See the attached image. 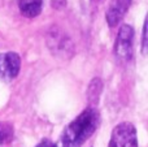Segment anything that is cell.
Instances as JSON below:
<instances>
[{
    "mask_svg": "<svg viewBox=\"0 0 148 147\" xmlns=\"http://www.w3.org/2000/svg\"><path fill=\"white\" fill-rule=\"evenodd\" d=\"M21 59L16 52L0 54V80L5 82L13 81L20 73Z\"/></svg>",
    "mask_w": 148,
    "mask_h": 147,
    "instance_id": "obj_4",
    "label": "cell"
},
{
    "mask_svg": "<svg viewBox=\"0 0 148 147\" xmlns=\"http://www.w3.org/2000/svg\"><path fill=\"white\" fill-rule=\"evenodd\" d=\"M44 0H18V8H20L22 16L27 18H34L40 14L43 9Z\"/></svg>",
    "mask_w": 148,
    "mask_h": 147,
    "instance_id": "obj_6",
    "label": "cell"
},
{
    "mask_svg": "<svg viewBox=\"0 0 148 147\" xmlns=\"http://www.w3.org/2000/svg\"><path fill=\"white\" fill-rule=\"evenodd\" d=\"M100 124V115L96 108L88 107L65 128L61 137L62 147H81L96 132Z\"/></svg>",
    "mask_w": 148,
    "mask_h": 147,
    "instance_id": "obj_1",
    "label": "cell"
},
{
    "mask_svg": "<svg viewBox=\"0 0 148 147\" xmlns=\"http://www.w3.org/2000/svg\"><path fill=\"white\" fill-rule=\"evenodd\" d=\"M36 147H57V146L55 145L53 142H51L49 139H44V141H42Z\"/></svg>",
    "mask_w": 148,
    "mask_h": 147,
    "instance_id": "obj_9",
    "label": "cell"
},
{
    "mask_svg": "<svg viewBox=\"0 0 148 147\" xmlns=\"http://www.w3.org/2000/svg\"><path fill=\"white\" fill-rule=\"evenodd\" d=\"M133 0H110L109 8L107 10V22L110 27H114L122 21L126 12L130 8V4Z\"/></svg>",
    "mask_w": 148,
    "mask_h": 147,
    "instance_id": "obj_5",
    "label": "cell"
},
{
    "mask_svg": "<svg viewBox=\"0 0 148 147\" xmlns=\"http://www.w3.org/2000/svg\"><path fill=\"white\" fill-rule=\"evenodd\" d=\"M14 137V130L10 124L0 122V145L9 143Z\"/></svg>",
    "mask_w": 148,
    "mask_h": 147,
    "instance_id": "obj_7",
    "label": "cell"
},
{
    "mask_svg": "<svg viewBox=\"0 0 148 147\" xmlns=\"http://www.w3.org/2000/svg\"><path fill=\"white\" fill-rule=\"evenodd\" d=\"M142 52L143 55L147 54V21L143 25V36H142Z\"/></svg>",
    "mask_w": 148,
    "mask_h": 147,
    "instance_id": "obj_8",
    "label": "cell"
},
{
    "mask_svg": "<svg viewBox=\"0 0 148 147\" xmlns=\"http://www.w3.org/2000/svg\"><path fill=\"white\" fill-rule=\"evenodd\" d=\"M108 147H139L135 126L131 122H121L114 126Z\"/></svg>",
    "mask_w": 148,
    "mask_h": 147,
    "instance_id": "obj_3",
    "label": "cell"
},
{
    "mask_svg": "<svg viewBox=\"0 0 148 147\" xmlns=\"http://www.w3.org/2000/svg\"><path fill=\"white\" fill-rule=\"evenodd\" d=\"M133 41L134 29L127 23L122 25L120 27L114 43V55L120 61L129 63L131 60V57H133Z\"/></svg>",
    "mask_w": 148,
    "mask_h": 147,
    "instance_id": "obj_2",
    "label": "cell"
}]
</instances>
